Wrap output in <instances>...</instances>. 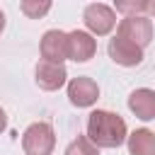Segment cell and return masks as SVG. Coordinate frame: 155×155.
Listing matches in <instances>:
<instances>
[{"mask_svg": "<svg viewBox=\"0 0 155 155\" xmlns=\"http://www.w3.org/2000/svg\"><path fill=\"white\" fill-rule=\"evenodd\" d=\"M87 138L97 148H119L128 138V126L116 111L94 109L87 116Z\"/></svg>", "mask_w": 155, "mask_h": 155, "instance_id": "obj_1", "label": "cell"}, {"mask_svg": "<svg viewBox=\"0 0 155 155\" xmlns=\"http://www.w3.org/2000/svg\"><path fill=\"white\" fill-rule=\"evenodd\" d=\"M56 148V131L48 121H34L22 133L24 155H51Z\"/></svg>", "mask_w": 155, "mask_h": 155, "instance_id": "obj_2", "label": "cell"}, {"mask_svg": "<svg viewBox=\"0 0 155 155\" xmlns=\"http://www.w3.org/2000/svg\"><path fill=\"white\" fill-rule=\"evenodd\" d=\"M82 22L92 36H107L116 27V12L104 2H90L82 10Z\"/></svg>", "mask_w": 155, "mask_h": 155, "instance_id": "obj_3", "label": "cell"}, {"mask_svg": "<svg viewBox=\"0 0 155 155\" xmlns=\"http://www.w3.org/2000/svg\"><path fill=\"white\" fill-rule=\"evenodd\" d=\"M116 36H124L133 44H138L140 48H145L153 41V19H148L145 15H133V17H124L116 24Z\"/></svg>", "mask_w": 155, "mask_h": 155, "instance_id": "obj_4", "label": "cell"}, {"mask_svg": "<svg viewBox=\"0 0 155 155\" xmlns=\"http://www.w3.org/2000/svg\"><path fill=\"white\" fill-rule=\"evenodd\" d=\"M107 51H109V58H111L116 65H124V68H136V65H140V63H143V56H145V53H143L145 48H140L138 44H133V41H128V39H124V36L109 39Z\"/></svg>", "mask_w": 155, "mask_h": 155, "instance_id": "obj_5", "label": "cell"}, {"mask_svg": "<svg viewBox=\"0 0 155 155\" xmlns=\"http://www.w3.org/2000/svg\"><path fill=\"white\" fill-rule=\"evenodd\" d=\"M68 99H70L73 107L87 109L99 99V85L87 75H78L68 82Z\"/></svg>", "mask_w": 155, "mask_h": 155, "instance_id": "obj_6", "label": "cell"}, {"mask_svg": "<svg viewBox=\"0 0 155 155\" xmlns=\"http://www.w3.org/2000/svg\"><path fill=\"white\" fill-rule=\"evenodd\" d=\"M34 80H36V85L41 87V90H46V92H56V90H61L65 82H68V70H65V65L63 63H51V61H39L36 63V68H34Z\"/></svg>", "mask_w": 155, "mask_h": 155, "instance_id": "obj_7", "label": "cell"}, {"mask_svg": "<svg viewBox=\"0 0 155 155\" xmlns=\"http://www.w3.org/2000/svg\"><path fill=\"white\" fill-rule=\"evenodd\" d=\"M39 51L44 61L51 63H63L68 61V34L61 29H48L44 31L41 41H39Z\"/></svg>", "mask_w": 155, "mask_h": 155, "instance_id": "obj_8", "label": "cell"}, {"mask_svg": "<svg viewBox=\"0 0 155 155\" xmlns=\"http://www.w3.org/2000/svg\"><path fill=\"white\" fill-rule=\"evenodd\" d=\"M97 53V39L85 29L68 31V58L75 63H87Z\"/></svg>", "mask_w": 155, "mask_h": 155, "instance_id": "obj_9", "label": "cell"}, {"mask_svg": "<svg viewBox=\"0 0 155 155\" xmlns=\"http://www.w3.org/2000/svg\"><path fill=\"white\" fill-rule=\"evenodd\" d=\"M128 109L136 114L140 121H153L155 119V90L150 87H138L128 94Z\"/></svg>", "mask_w": 155, "mask_h": 155, "instance_id": "obj_10", "label": "cell"}, {"mask_svg": "<svg viewBox=\"0 0 155 155\" xmlns=\"http://www.w3.org/2000/svg\"><path fill=\"white\" fill-rule=\"evenodd\" d=\"M128 155H155V133L150 128H136L126 138Z\"/></svg>", "mask_w": 155, "mask_h": 155, "instance_id": "obj_11", "label": "cell"}, {"mask_svg": "<svg viewBox=\"0 0 155 155\" xmlns=\"http://www.w3.org/2000/svg\"><path fill=\"white\" fill-rule=\"evenodd\" d=\"M51 7H53V0H22V2H19L22 15L29 17V19H41V17H46V15L51 12Z\"/></svg>", "mask_w": 155, "mask_h": 155, "instance_id": "obj_12", "label": "cell"}, {"mask_svg": "<svg viewBox=\"0 0 155 155\" xmlns=\"http://www.w3.org/2000/svg\"><path fill=\"white\" fill-rule=\"evenodd\" d=\"M63 155H99V148L87 138V136H78L68 143Z\"/></svg>", "mask_w": 155, "mask_h": 155, "instance_id": "obj_13", "label": "cell"}, {"mask_svg": "<svg viewBox=\"0 0 155 155\" xmlns=\"http://www.w3.org/2000/svg\"><path fill=\"white\" fill-rule=\"evenodd\" d=\"M114 10H119L124 17L143 15L148 12V0H114Z\"/></svg>", "mask_w": 155, "mask_h": 155, "instance_id": "obj_14", "label": "cell"}, {"mask_svg": "<svg viewBox=\"0 0 155 155\" xmlns=\"http://www.w3.org/2000/svg\"><path fill=\"white\" fill-rule=\"evenodd\" d=\"M7 128V114H5V109L0 107V133Z\"/></svg>", "mask_w": 155, "mask_h": 155, "instance_id": "obj_15", "label": "cell"}, {"mask_svg": "<svg viewBox=\"0 0 155 155\" xmlns=\"http://www.w3.org/2000/svg\"><path fill=\"white\" fill-rule=\"evenodd\" d=\"M5 24H7V19H5V12L0 10V34L5 31Z\"/></svg>", "mask_w": 155, "mask_h": 155, "instance_id": "obj_16", "label": "cell"}, {"mask_svg": "<svg viewBox=\"0 0 155 155\" xmlns=\"http://www.w3.org/2000/svg\"><path fill=\"white\" fill-rule=\"evenodd\" d=\"M148 15L155 17V0H148Z\"/></svg>", "mask_w": 155, "mask_h": 155, "instance_id": "obj_17", "label": "cell"}]
</instances>
